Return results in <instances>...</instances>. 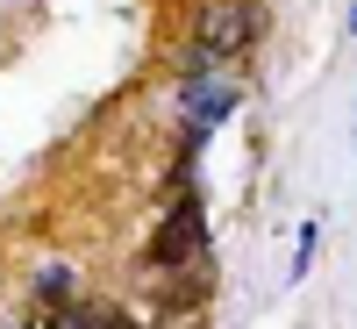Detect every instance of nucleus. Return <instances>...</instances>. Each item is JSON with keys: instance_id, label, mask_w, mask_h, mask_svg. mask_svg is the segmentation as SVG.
<instances>
[{"instance_id": "7ed1b4c3", "label": "nucleus", "mask_w": 357, "mask_h": 329, "mask_svg": "<svg viewBox=\"0 0 357 329\" xmlns=\"http://www.w3.org/2000/svg\"><path fill=\"white\" fill-rule=\"evenodd\" d=\"M186 108H193V129H215L222 115L236 108V86L229 79H193L186 86Z\"/></svg>"}, {"instance_id": "423d86ee", "label": "nucleus", "mask_w": 357, "mask_h": 329, "mask_svg": "<svg viewBox=\"0 0 357 329\" xmlns=\"http://www.w3.org/2000/svg\"><path fill=\"white\" fill-rule=\"evenodd\" d=\"M350 36H357V15H350Z\"/></svg>"}, {"instance_id": "39448f33", "label": "nucleus", "mask_w": 357, "mask_h": 329, "mask_svg": "<svg viewBox=\"0 0 357 329\" xmlns=\"http://www.w3.org/2000/svg\"><path fill=\"white\" fill-rule=\"evenodd\" d=\"M314 236H321V222H307V229H301V251H293V279L307 272V258H314Z\"/></svg>"}, {"instance_id": "f257e3e1", "label": "nucleus", "mask_w": 357, "mask_h": 329, "mask_svg": "<svg viewBox=\"0 0 357 329\" xmlns=\"http://www.w3.org/2000/svg\"><path fill=\"white\" fill-rule=\"evenodd\" d=\"M257 43V15L243 8V0H207V15L193 29V65H229V57H243Z\"/></svg>"}, {"instance_id": "f03ea898", "label": "nucleus", "mask_w": 357, "mask_h": 329, "mask_svg": "<svg viewBox=\"0 0 357 329\" xmlns=\"http://www.w3.org/2000/svg\"><path fill=\"white\" fill-rule=\"evenodd\" d=\"M200 251H207V222H200V200L186 193V200L172 207V222L158 229V244H151V265H165V272H172V265H193Z\"/></svg>"}, {"instance_id": "20e7f679", "label": "nucleus", "mask_w": 357, "mask_h": 329, "mask_svg": "<svg viewBox=\"0 0 357 329\" xmlns=\"http://www.w3.org/2000/svg\"><path fill=\"white\" fill-rule=\"evenodd\" d=\"M29 301H36V315H57V308H72V272H65V265H43V272L29 279Z\"/></svg>"}, {"instance_id": "0eeeda50", "label": "nucleus", "mask_w": 357, "mask_h": 329, "mask_svg": "<svg viewBox=\"0 0 357 329\" xmlns=\"http://www.w3.org/2000/svg\"><path fill=\"white\" fill-rule=\"evenodd\" d=\"M350 129H357V115H350Z\"/></svg>"}]
</instances>
